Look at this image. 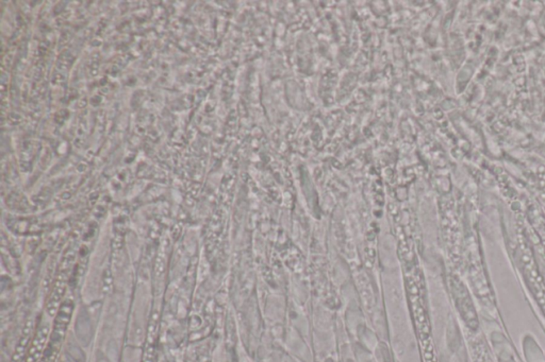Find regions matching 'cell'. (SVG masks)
Instances as JSON below:
<instances>
[{"label": "cell", "instance_id": "7a4b0ae2", "mask_svg": "<svg viewBox=\"0 0 545 362\" xmlns=\"http://www.w3.org/2000/svg\"><path fill=\"white\" fill-rule=\"evenodd\" d=\"M472 351L474 362H493L489 349L481 338H473Z\"/></svg>", "mask_w": 545, "mask_h": 362}, {"label": "cell", "instance_id": "6da1fadb", "mask_svg": "<svg viewBox=\"0 0 545 362\" xmlns=\"http://www.w3.org/2000/svg\"><path fill=\"white\" fill-rule=\"evenodd\" d=\"M526 269H527V273L529 275L532 285L534 286V292L536 294L538 302L540 303L543 313L545 315V287L542 284V279L539 277L538 271L530 265V263L526 265Z\"/></svg>", "mask_w": 545, "mask_h": 362}]
</instances>
